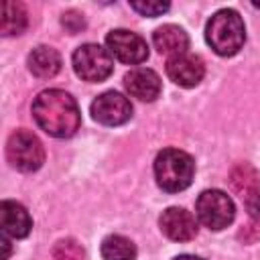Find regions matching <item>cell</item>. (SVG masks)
Masks as SVG:
<instances>
[{
  "label": "cell",
  "instance_id": "obj_1",
  "mask_svg": "<svg viewBox=\"0 0 260 260\" xmlns=\"http://www.w3.org/2000/svg\"><path fill=\"white\" fill-rule=\"evenodd\" d=\"M32 118L41 130L55 138H69L79 130L77 102L63 89H45L32 102Z\"/></svg>",
  "mask_w": 260,
  "mask_h": 260
},
{
  "label": "cell",
  "instance_id": "obj_2",
  "mask_svg": "<svg viewBox=\"0 0 260 260\" xmlns=\"http://www.w3.org/2000/svg\"><path fill=\"white\" fill-rule=\"evenodd\" d=\"M205 41L221 57L236 55L246 41V28L242 16L232 8L217 10L205 26Z\"/></svg>",
  "mask_w": 260,
  "mask_h": 260
},
{
  "label": "cell",
  "instance_id": "obj_3",
  "mask_svg": "<svg viewBox=\"0 0 260 260\" xmlns=\"http://www.w3.org/2000/svg\"><path fill=\"white\" fill-rule=\"evenodd\" d=\"M195 175V162L191 154L179 148H165L154 158V177L162 191L179 193L187 189Z\"/></svg>",
  "mask_w": 260,
  "mask_h": 260
},
{
  "label": "cell",
  "instance_id": "obj_4",
  "mask_svg": "<svg viewBox=\"0 0 260 260\" xmlns=\"http://www.w3.org/2000/svg\"><path fill=\"white\" fill-rule=\"evenodd\" d=\"M6 156L14 169L22 173H32L41 169V165L45 162V148L32 132L16 130L10 134L6 142Z\"/></svg>",
  "mask_w": 260,
  "mask_h": 260
},
{
  "label": "cell",
  "instance_id": "obj_5",
  "mask_svg": "<svg viewBox=\"0 0 260 260\" xmlns=\"http://www.w3.org/2000/svg\"><path fill=\"white\" fill-rule=\"evenodd\" d=\"M195 211H197L199 221L205 228L213 230V232H219V230L228 228L234 221V215H236V207H234L232 197L228 193L219 191V189L203 191L197 197Z\"/></svg>",
  "mask_w": 260,
  "mask_h": 260
},
{
  "label": "cell",
  "instance_id": "obj_6",
  "mask_svg": "<svg viewBox=\"0 0 260 260\" xmlns=\"http://www.w3.org/2000/svg\"><path fill=\"white\" fill-rule=\"evenodd\" d=\"M73 69L83 81L100 83L110 77L114 69V59L108 49L95 43H85L73 53Z\"/></svg>",
  "mask_w": 260,
  "mask_h": 260
},
{
  "label": "cell",
  "instance_id": "obj_7",
  "mask_svg": "<svg viewBox=\"0 0 260 260\" xmlns=\"http://www.w3.org/2000/svg\"><path fill=\"white\" fill-rule=\"evenodd\" d=\"M106 45H108V51L122 63H128V65H138L142 61L148 59V47H146V41L132 32V30H126V28H116L112 30L108 37H106Z\"/></svg>",
  "mask_w": 260,
  "mask_h": 260
},
{
  "label": "cell",
  "instance_id": "obj_8",
  "mask_svg": "<svg viewBox=\"0 0 260 260\" xmlns=\"http://www.w3.org/2000/svg\"><path fill=\"white\" fill-rule=\"evenodd\" d=\"M91 116L95 122L104 126H120L126 124L132 116L130 100L118 91H104L91 102Z\"/></svg>",
  "mask_w": 260,
  "mask_h": 260
},
{
  "label": "cell",
  "instance_id": "obj_9",
  "mask_svg": "<svg viewBox=\"0 0 260 260\" xmlns=\"http://www.w3.org/2000/svg\"><path fill=\"white\" fill-rule=\"evenodd\" d=\"M167 75L181 87H195L205 75V63L195 53H181L167 59Z\"/></svg>",
  "mask_w": 260,
  "mask_h": 260
},
{
  "label": "cell",
  "instance_id": "obj_10",
  "mask_svg": "<svg viewBox=\"0 0 260 260\" xmlns=\"http://www.w3.org/2000/svg\"><path fill=\"white\" fill-rule=\"evenodd\" d=\"M160 232L173 242H189L197 236L195 215L183 207H169L158 219Z\"/></svg>",
  "mask_w": 260,
  "mask_h": 260
},
{
  "label": "cell",
  "instance_id": "obj_11",
  "mask_svg": "<svg viewBox=\"0 0 260 260\" xmlns=\"http://www.w3.org/2000/svg\"><path fill=\"white\" fill-rule=\"evenodd\" d=\"M0 225H2L4 236L20 240V238L28 236V232L32 228V219L22 203L6 199L0 203Z\"/></svg>",
  "mask_w": 260,
  "mask_h": 260
},
{
  "label": "cell",
  "instance_id": "obj_12",
  "mask_svg": "<svg viewBox=\"0 0 260 260\" xmlns=\"http://www.w3.org/2000/svg\"><path fill=\"white\" fill-rule=\"evenodd\" d=\"M124 87L140 102H154L160 95V77L152 69L138 67L124 75Z\"/></svg>",
  "mask_w": 260,
  "mask_h": 260
},
{
  "label": "cell",
  "instance_id": "obj_13",
  "mask_svg": "<svg viewBox=\"0 0 260 260\" xmlns=\"http://www.w3.org/2000/svg\"><path fill=\"white\" fill-rule=\"evenodd\" d=\"M152 45L158 53L165 55H181L189 49V37L187 32L177 24H162L152 32Z\"/></svg>",
  "mask_w": 260,
  "mask_h": 260
},
{
  "label": "cell",
  "instance_id": "obj_14",
  "mask_svg": "<svg viewBox=\"0 0 260 260\" xmlns=\"http://www.w3.org/2000/svg\"><path fill=\"white\" fill-rule=\"evenodd\" d=\"M28 69L41 79L55 77L61 71V55L47 45H39L28 53Z\"/></svg>",
  "mask_w": 260,
  "mask_h": 260
},
{
  "label": "cell",
  "instance_id": "obj_15",
  "mask_svg": "<svg viewBox=\"0 0 260 260\" xmlns=\"http://www.w3.org/2000/svg\"><path fill=\"white\" fill-rule=\"evenodd\" d=\"M230 185L242 199H246L248 195L260 191V175L252 165L238 162L230 173Z\"/></svg>",
  "mask_w": 260,
  "mask_h": 260
},
{
  "label": "cell",
  "instance_id": "obj_16",
  "mask_svg": "<svg viewBox=\"0 0 260 260\" xmlns=\"http://www.w3.org/2000/svg\"><path fill=\"white\" fill-rule=\"evenodd\" d=\"M28 24L26 10L20 2H2V16H0V32L4 37L20 35Z\"/></svg>",
  "mask_w": 260,
  "mask_h": 260
},
{
  "label": "cell",
  "instance_id": "obj_17",
  "mask_svg": "<svg viewBox=\"0 0 260 260\" xmlns=\"http://www.w3.org/2000/svg\"><path fill=\"white\" fill-rule=\"evenodd\" d=\"M104 260H136V246L124 236H108L102 242Z\"/></svg>",
  "mask_w": 260,
  "mask_h": 260
},
{
  "label": "cell",
  "instance_id": "obj_18",
  "mask_svg": "<svg viewBox=\"0 0 260 260\" xmlns=\"http://www.w3.org/2000/svg\"><path fill=\"white\" fill-rule=\"evenodd\" d=\"M53 260H85V250L77 240L65 238L53 246Z\"/></svg>",
  "mask_w": 260,
  "mask_h": 260
},
{
  "label": "cell",
  "instance_id": "obj_19",
  "mask_svg": "<svg viewBox=\"0 0 260 260\" xmlns=\"http://www.w3.org/2000/svg\"><path fill=\"white\" fill-rule=\"evenodd\" d=\"M130 8L140 12L142 16H160L171 8L169 2H130Z\"/></svg>",
  "mask_w": 260,
  "mask_h": 260
},
{
  "label": "cell",
  "instance_id": "obj_20",
  "mask_svg": "<svg viewBox=\"0 0 260 260\" xmlns=\"http://www.w3.org/2000/svg\"><path fill=\"white\" fill-rule=\"evenodd\" d=\"M61 24H63L71 35H75V32H79V30L85 26V20H83V16H81L79 12L69 10V12H65V14L61 16Z\"/></svg>",
  "mask_w": 260,
  "mask_h": 260
},
{
  "label": "cell",
  "instance_id": "obj_21",
  "mask_svg": "<svg viewBox=\"0 0 260 260\" xmlns=\"http://www.w3.org/2000/svg\"><path fill=\"white\" fill-rule=\"evenodd\" d=\"M244 203H246V209H248V215H250L252 219H256V221H260V191H256V193H252V195H248V197L244 199Z\"/></svg>",
  "mask_w": 260,
  "mask_h": 260
},
{
  "label": "cell",
  "instance_id": "obj_22",
  "mask_svg": "<svg viewBox=\"0 0 260 260\" xmlns=\"http://www.w3.org/2000/svg\"><path fill=\"white\" fill-rule=\"evenodd\" d=\"M173 260H203V258H199V256H191V254H181V256H177V258H173Z\"/></svg>",
  "mask_w": 260,
  "mask_h": 260
}]
</instances>
